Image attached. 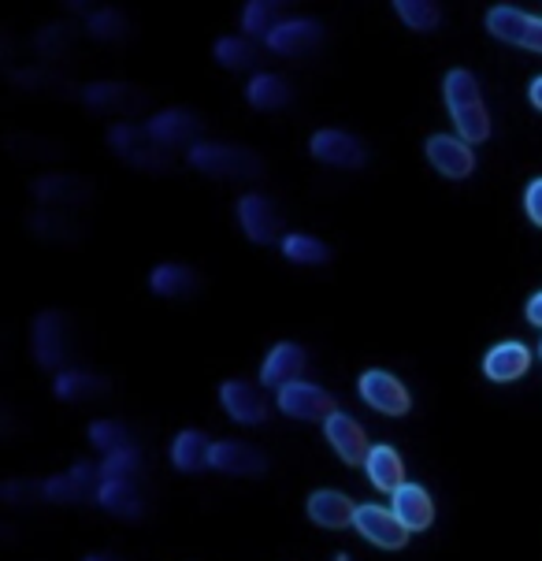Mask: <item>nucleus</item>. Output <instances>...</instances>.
I'll return each instance as SVG.
<instances>
[{"label": "nucleus", "instance_id": "nucleus-25", "mask_svg": "<svg viewBox=\"0 0 542 561\" xmlns=\"http://www.w3.org/2000/svg\"><path fill=\"white\" fill-rule=\"evenodd\" d=\"M201 272L189 268V264H178V261H168V264H157L153 272H149V290L157 294V298H168V301H186L194 298L197 290H201Z\"/></svg>", "mask_w": 542, "mask_h": 561}, {"label": "nucleus", "instance_id": "nucleus-5", "mask_svg": "<svg viewBox=\"0 0 542 561\" xmlns=\"http://www.w3.org/2000/svg\"><path fill=\"white\" fill-rule=\"evenodd\" d=\"M238 227H242V234L256 245H272V242H282L287 234H282V227H287V216H282V208L275 197L261 194V190H250L245 197H238Z\"/></svg>", "mask_w": 542, "mask_h": 561}, {"label": "nucleus", "instance_id": "nucleus-41", "mask_svg": "<svg viewBox=\"0 0 542 561\" xmlns=\"http://www.w3.org/2000/svg\"><path fill=\"white\" fill-rule=\"evenodd\" d=\"M0 499H4V506H12V510H26V506H34V502H45V480L12 477V480L0 483Z\"/></svg>", "mask_w": 542, "mask_h": 561}, {"label": "nucleus", "instance_id": "nucleus-24", "mask_svg": "<svg viewBox=\"0 0 542 561\" xmlns=\"http://www.w3.org/2000/svg\"><path fill=\"white\" fill-rule=\"evenodd\" d=\"M390 510L408 531H427L435 525V499L427 494L424 483H402L390 494Z\"/></svg>", "mask_w": 542, "mask_h": 561}, {"label": "nucleus", "instance_id": "nucleus-23", "mask_svg": "<svg viewBox=\"0 0 542 561\" xmlns=\"http://www.w3.org/2000/svg\"><path fill=\"white\" fill-rule=\"evenodd\" d=\"M305 513H309L312 525H316V528H327V531L354 528V520H357L354 499H349V494H342V491H335V488L312 491V494H309V502H305Z\"/></svg>", "mask_w": 542, "mask_h": 561}, {"label": "nucleus", "instance_id": "nucleus-7", "mask_svg": "<svg viewBox=\"0 0 542 561\" xmlns=\"http://www.w3.org/2000/svg\"><path fill=\"white\" fill-rule=\"evenodd\" d=\"M149 138L157 141L160 149H168V153H175V149H194L201 146V135H205V119L197 116V112L189 108H164L157 112V116H149L146 123Z\"/></svg>", "mask_w": 542, "mask_h": 561}, {"label": "nucleus", "instance_id": "nucleus-42", "mask_svg": "<svg viewBox=\"0 0 542 561\" xmlns=\"http://www.w3.org/2000/svg\"><path fill=\"white\" fill-rule=\"evenodd\" d=\"M524 213H528V220L542 227V179H531L528 190H524Z\"/></svg>", "mask_w": 542, "mask_h": 561}, {"label": "nucleus", "instance_id": "nucleus-4", "mask_svg": "<svg viewBox=\"0 0 542 561\" xmlns=\"http://www.w3.org/2000/svg\"><path fill=\"white\" fill-rule=\"evenodd\" d=\"M108 149L127 168L146 171V175H168V171L175 168V153L160 149L157 141L149 138V130L135 127V123H112V127H108Z\"/></svg>", "mask_w": 542, "mask_h": 561}, {"label": "nucleus", "instance_id": "nucleus-35", "mask_svg": "<svg viewBox=\"0 0 542 561\" xmlns=\"http://www.w3.org/2000/svg\"><path fill=\"white\" fill-rule=\"evenodd\" d=\"M279 23H282V4H279V0H250V4H245V12H242L245 37H264V42H268V34Z\"/></svg>", "mask_w": 542, "mask_h": 561}, {"label": "nucleus", "instance_id": "nucleus-21", "mask_svg": "<svg viewBox=\"0 0 542 561\" xmlns=\"http://www.w3.org/2000/svg\"><path fill=\"white\" fill-rule=\"evenodd\" d=\"M220 405L234 424H264L268 421V398L261 394L256 383L245 379H227L220 387Z\"/></svg>", "mask_w": 542, "mask_h": 561}, {"label": "nucleus", "instance_id": "nucleus-10", "mask_svg": "<svg viewBox=\"0 0 542 561\" xmlns=\"http://www.w3.org/2000/svg\"><path fill=\"white\" fill-rule=\"evenodd\" d=\"M275 405H279V413H287L290 421H327V416L338 413V402L331 398L323 387L309 383V379H298V383L282 387L279 394H275Z\"/></svg>", "mask_w": 542, "mask_h": 561}, {"label": "nucleus", "instance_id": "nucleus-36", "mask_svg": "<svg viewBox=\"0 0 542 561\" xmlns=\"http://www.w3.org/2000/svg\"><path fill=\"white\" fill-rule=\"evenodd\" d=\"M394 12L416 34H431L442 23V8L435 0H394Z\"/></svg>", "mask_w": 542, "mask_h": 561}, {"label": "nucleus", "instance_id": "nucleus-44", "mask_svg": "<svg viewBox=\"0 0 542 561\" xmlns=\"http://www.w3.org/2000/svg\"><path fill=\"white\" fill-rule=\"evenodd\" d=\"M528 98H531V104H535V108L542 112V75H539V79H531V85H528Z\"/></svg>", "mask_w": 542, "mask_h": 561}, {"label": "nucleus", "instance_id": "nucleus-46", "mask_svg": "<svg viewBox=\"0 0 542 561\" xmlns=\"http://www.w3.org/2000/svg\"><path fill=\"white\" fill-rule=\"evenodd\" d=\"M539 357H542V350H539Z\"/></svg>", "mask_w": 542, "mask_h": 561}, {"label": "nucleus", "instance_id": "nucleus-3", "mask_svg": "<svg viewBox=\"0 0 542 561\" xmlns=\"http://www.w3.org/2000/svg\"><path fill=\"white\" fill-rule=\"evenodd\" d=\"M31 350L34 360L49 373H68L74 350H79V335H74V320L64 309H45L34 317L31 328Z\"/></svg>", "mask_w": 542, "mask_h": 561}, {"label": "nucleus", "instance_id": "nucleus-37", "mask_svg": "<svg viewBox=\"0 0 542 561\" xmlns=\"http://www.w3.org/2000/svg\"><path fill=\"white\" fill-rule=\"evenodd\" d=\"M212 56L227 71H250V68H256V56L261 53H256V45L242 34V37H220Z\"/></svg>", "mask_w": 542, "mask_h": 561}, {"label": "nucleus", "instance_id": "nucleus-1", "mask_svg": "<svg viewBox=\"0 0 542 561\" xmlns=\"http://www.w3.org/2000/svg\"><path fill=\"white\" fill-rule=\"evenodd\" d=\"M442 98L450 108V119L464 141H487L491 138V112L483 104L480 79L469 68H453L442 79Z\"/></svg>", "mask_w": 542, "mask_h": 561}, {"label": "nucleus", "instance_id": "nucleus-16", "mask_svg": "<svg viewBox=\"0 0 542 561\" xmlns=\"http://www.w3.org/2000/svg\"><path fill=\"white\" fill-rule=\"evenodd\" d=\"M323 439H327L331 450L338 454L346 465H365L368 461V454H372V446H368V432H365V424L357 421V416H349V413H338L335 416H327L323 421Z\"/></svg>", "mask_w": 542, "mask_h": 561}, {"label": "nucleus", "instance_id": "nucleus-28", "mask_svg": "<svg viewBox=\"0 0 542 561\" xmlns=\"http://www.w3.org/2000/svg\"><path fill=\"white\" fill-rule=\"evenodd\" d=\"M212 446L216 443H208L205 432L186 427V432H178L175 439H171V465H175L178 472H186V477H197V472L212 469Z\"/></svg>", "mask_w": 542, "mask_h": 561}, {"label": "nucleus", "instance_id": "nucleus-13", "mask_svg": "<svg viewBox=\"0 0 542 561\" xmlns=\"http://www.w3.org/2000/svg\"><path fill=\"white\" fill-rule=\"evenodd\" d=\"M354 528H357L360 539H368V543L379 547V550H402L408 543V536H413V531L394 517V510L379 506V502H365V506H357Z\"/></svg>", "mask_w": 542, "mask_h": 561}, {"label": "nucleus", "instance_id": "nucleus-34", "mask_svg": "<svg viewBox=\"0 0 542 561\" xmlns=\"http://www.w3.org/2000/svg\"><path fill=\"white\" fill-rule=\"evenodd\" d=\"M4 149L12 153L15 160H60L64 157V146L53 138H42V135H31V130H15V135L4 138Z\"/></svg>", "mask_w": 542, "mask_h": 561}, {"label": "nucleus", "instance_id": "nucleus-31", "mask_svg": "<svg viewBox=\"0 0 542 561\" xmlns=\"http://www.w3.org/2000/svg\"><path fill=\"white\" fill-rule=\"evenodd\" d=\"M290 82L282 75H272V71H261L253 75L250 85H245V101L253 104L256 112H279L290 104Z\"/></svg>", "mask_w": 542, "mask_h": 561}, {"label": "nucleus", "instance_id": "nucleus-40", "mask_svg": "<svg viewBox=\"0 0 542 561\" xmlns=\"http://www.w3.org/2000/svg\"><path fill=\"white\" fill-rule=\"evenodd\" d=\"M97 469H101V480H146V461H141L138 446L119 450V454H108Z\"/></svg>", "mask_w": 542, "mask_h": 561}, {"label": "nucleus", "instance_id": "nucleus-11", "mask_svg": "<svg viewBox=\"0 0 542 561\" xmlns=\"http://www.w3.org/2000/svg\"><path fill=\"white\" fill-rule=\"evenodd\" d=\"M487 31L491 37L506 45H520V49H531V53H542V19L520 12L512 4H498L487 12Z\"/></svg>", "mask_w": 542, "mask_h": 561}, {"label": "nucleus", "instance_id": "nucleus-30", "mask_svg": "<svg viewBox=\"0 0 542 561\" xmlns=\"http://www.w3.org/2000/svg\"><path fill=\"white\" fill-rule=\"evenodd\" d=\"M365 472H368V480H372V488L387 491V494H394L402 483H408L402 454H397L394 446H387V443L372 446V454H368V461H365Z\"/></svg>", "mask_w": 542, "mask_h": 561}, {"label": "nucleus", "instance_id": "nucleus-29", "mask_svg": "<svg viewBox=\"0 0 542 561\" xmlns=\"http://www.w3.org/2000/svg\"><path fill=\"white\" fill-rule=\"evenodd\" d=\"M74 45H79V26L68 23V19H56V23L34 34V53L49 64H68L74 56Z\"/></svg>", "mask_w": 542, "mask_h": 561}, {"label": "nucleus", "instance_id": "nucleus-27", "mask_svg": "<svg viewBox=\"0 0 542 561\" xmlns=\"http://www.w3.org/2000/svg\"><path fill=\"white\" fill-rule=\"evenodd\" d=\"M528 368H531V350L517 339L498 342V346H491L487 357H483V373H487V379H494V383H512V379H520Z\"/></svg>", "mask_w": 542, "mask_h": 561}, {"label": "nucleus", "instance_id": "nucleus-17", "mask_svg": "<svg viewBox=\"0 0 542 561\" xmlns=\"http://www.w3.org/2000/svg\"><path fill=\"white\" fill-rule=\"evenodd\" d=\"M212 469L223 472V477H238V480H256L268 472V458H264L261 446L242 443V439H220L212 446Z\"/></svg>", "mask_w": 542, "mask_h": 561}, {"label": "nucleus", "instance_id": "nucleus-33", "mask_svg": "<svg viewBox=\"0 0 542 561\" xmlns=\"http://www.w3.org/2000/svg\"><path fill=\"white\" fill-rule=\"evenodd\" d=\"M282 256L298 268H320V264H331V245L316 239V234H287L282 239Z\"/></svg>", "mask_w": 542, "mask_h": 561}, {"label": "nucleus", "instance_id": "nucleus-39", "mask_svg": "<svg viewBox=\"0 0 542 561\" xmlns=\"http://www.w3.org/2000/svg\"><path fill=\"white\" fill-rule=\"evenodd\" d=\"M85 34L97 37L104 45H116L130 34V19L119 8H97V12L85 19Z\"/></svg>", "mask_w": 542, "mask_h": 561}, {"label": "nucleus", "instance_id": "nucleus-43", "mask_svg": "<svg viewBox=\"0 0 542 561\" xmlns=\"http://www.w3.org/2000/svg\"><path fill=\"white\" fill-rule=\"evenodd\" d=\"M524 312H528V320L535 323V328H542V290H539V294H531Z\"/></svg>", "mask_w": 542, "mask_h": 561}, {"label": "nucleus", "instance_id": "nucleus-19", "mask_svg": "<svg viewBox=\"0 0 542 561\" xmlns=\"http://www.w3.org/2000/svg\"><path fill=\"white\" fill-rule=\"evenodd\" d=\"M97 506L104 513L119 520H141L149 510V494H146V480H101L97 491Z\"/></svg>", "mask_w": 542, "mask_h": 561}, {"label": "nucleus", "instance_id": "nucleus-20", "mask_svg": "<svg viewBox=\"0 0 542 561\" xmlns=\"http://www.w3.org/2000/svg\"><path fill=\"white\" fill-rule=\"evenodd\" d=\"M424 153H427V160H431V168L446 179H469L475 171V153L464 138L431 135L424 141Z\"/></svg>", "mask_w": 542, "mask_h": 561}, {"label": "nucleus", "instance_id": "nucleus-18", "mask_svg": "<svg viewBox=\"0 0 542 561\" xmlns=\"http://www.w3.org/2000/svg\"><path fill=\"white\" fill-rule=\"evenodd\" d=\"M26 227H31L34 239H42L49 245H64V250L85 242V234H90V224L79 220L74 213H60V208H37V213H31Z\"/></svg>", "mask_w": 542, "mask_h": 561}, {"label": "nucleus", "instance_id": "nucleus-15", "mask_svg": "<svg viewBox=\"0 0 542 561\" xmlns=\"http://www.w3.org/2000/svg\"><path fill=\"white\" fill-rule=\"evenodd\" d=\"M323 45V26L316 19H282L279 26L268 34V49L275 56H287V60H301V56H312Z\"/></svg>", "mask_w": 542, "mask_h": 561}, {"label": "nucleus", "instance_id": "nucleus-32", "mask_svg": "<svg viewBox=\"0 0 542 561\" xmlns=\"http://www.w3.org/2000/svg\"><path fill=\"white\" fill-rule=\"evenodd\" d=\"M8 82L31 93H56V98H71L74 93V82H68L64 71L53 68H8Z\"/></svg>", "mask_w": 542, "mask_h": 561}, {"label": "nucleus", "instance_id": "nucleus-45", "mask_svg": "<svg viewBox=\"0 0 542 561\" xmlns=\"http://www.w3.org/2000/svg\"><path fill=\"white\" fill-rule=\"evenodd\" d=\"M82 561H123V558H116V554H85Z\"/></svg>", "mask_w": 542, "mask_h": 561}, {"label": "nucleus", "instance_id": "nucleus-38", "mask_svg": "<svg viewBox=\"0 0 542 561\" xmlns=\"http://www.w3.org/2000/svg\"><path fill=\"white\" fill-rule=\"evenodd\" d=\"M85 435H90L93 450H101L104 458H108V454H119V450H130V446H138L135 435H130V427L123 424V421H93Z\"/></svg>", "mask_w": 542, "mask_h": 561}, {"label": "nucleus", "instance_id": "nucleus-22", "mask_svg": "<svg viewBox=\"0 0 542 561\" xmlns=\"http://www.w3.org/2000/svg\"><path fill=\"white\" fill-rule=\"evenodd\" d=\"M305 365H309L305 346H298V342H275L261 365V383L282 391V387L298 383L301 373H305Z\"/></svg>", "mask_w": 542, "mask_h": 561}, {"label": "nucleus", "instance_id": "nucleus-2", "mask_svg": "<svg viewBox=\"0 0 542 561\" xmlns=\"http://www.w3.org/2000/svg\"><path fill=\"white\" fill-rule=\"evenodd\" d=\"M189 168L208 179H227V183H256L264 179V160L250 146L234 141H201L186 153Z\"/></svg>", "mask_w": 542, "mask_h": 561}, {"label": "nucleus", "instance_id": "nucleus-14", "mask_svg": "<svg viewBox=\"0 0 542 561\" xmlns=\"http://www.w3.org/2000/svg\"><path fill=\"white\" fill-rule=\"evenodd\" d=\"M101 491V469L97 465H71L68 472H56L45 480V502L56 506H82V502L97 499Z\"/></svg>", "mask_w": 542, "mask_h": 561}, {"label": "nucleus", "instance_id": "nucleus-9", "mask_svg": "<svg viewBox=\"0 0 542 561\" xmlns=\"http://www.w3.org/2000/svg\"><path fill=\"white\" fill-rule=\"evenodd\" d=\"M79 93L93 116H130V112L146 108L149 101V93L135 82H90Z\"/></svg>", "mask_w": 542, "mask_h": 561}, {"label": "nucleus", "instance_id": "nucleus-26", "mask_svg": "<svg viewBox=\"0 0 542 561\" xmlns=\"http://www.w3.org/2000/svg\"><path fill=\"white\" fill-rule=\"evenodd\" d=\"M108 391H112V379L101 373H90V368H68V373L53 376V394L68 405L101 402Z\"/></svg>", "mask_w": 542, "mask_h": 561}, {"label": "nucleus", "instance_id": "nucleus-6", "mask_svg": "<svg viewBox=\"0 0 542 561\" xmlns=\"http://www.w3.org/2000/svg\"><path fill=\"white\" fill-rule=\"evenodd\" d=\"M34 202L42 208H60V213H79L97 197V186L82 175L71 171H49V175H37L31 183Z\"/></svg>", "mask_w": 542, "mask_h": 561}, {"label": "nucleus", "instance_id": "nucleus-12", "mask_svg": "<svg viewBox=\"0 0 542 561\" xmlns=\"http://www.w3.org/2000/svg\"><path fill=\"white\" fill-rule=\"evenodd\" d=\"M357 391L376 413H383V416H405L408 409H413L408 387L397 376H390L387 368H368V373H360Z\"/></svg>", "mask_w": 542, "mask_h": 561}, {"label": "nucleus", "instance_id": "nucleus-8", "mask_svg": "<svg viewBox=\"0 0 542 561\" xmlns=\"http://www.w3.org/2000/svg\"><path fill=\"white\" fill-rule=\"evenodd\" d=\"M309 153L327 168H342V171H357L368 164V146L349 130L338 127H323L309 138Z\"/></svg>", "mask_w": 542, "mask_h": 561}]
</instances>
